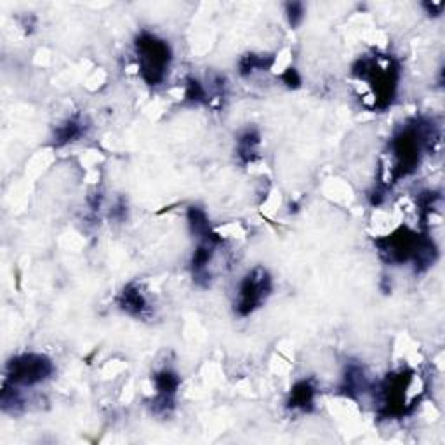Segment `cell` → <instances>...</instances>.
Instances as JSON below:
<instances>
[{
    "mask_svg": "<svg viewBox=\"0 0 445 445\" xmlns=\"http://www.w3.org/2000/svg\"><path fill=\"white\" fill-rule=\"evenodd\" d=\"M136 54L139 71L148 86H157L166 79L171 64V49L167 42L151 33H141L136 39Z\"/></svg>",
    "mask_w": 445,
    "mask_h": 445,
    "instance_id": "obj_1",
    "label": "cell"
},
{
    "mask_svg": "<svg viewBox=\"0 0 445 445\" xmlns=\"http://www.w3.org/2000/svg\"><path fill=\"white\" fill-rule=\"evenodd\" d=\"M54 365L40 353H23L6 367V381L11 386H35L51 378Z\"/></svg>",
    "mask_w": 445,
    "mask_h": 445,
    "instance_id": "obj_2",
    "label": "cell"
},
{
    "mask_svg": "<svg viewBox=\"0 0 445 445\" xmlns=\"http://www.w3.org/2000/svg\"><path fill=\"white\" fill-rule=\"evenodd\" d=\"M270 292H272V279L265 268L258 266L247 273L238 285L235 311L241 317H247L266 301Z\"/></svg>",
    "mask_w": 445,
    "mask_h": 445,
    "instance_id": "obj_3",
    "label": "cell"
},
{
    "mask_svg": "<svg viewBox=\"0 0 445 445\" xmlns=\"http://www.w3.org/2000/svg\"><path fill=\"white\" fill-rule=\"evenodd\" d=\"M119 304L124 311H127L132 317H143L144 311L148 310V301L143 296V292L139 291L138 285L131 284L120 292Z\"/></svg>",
    "mask_w": 445,
    "mask_h": 445,
    "instance_id": "obj_4",
    "label": "cell"
},
{
    "mask_svg": "<svg viewBox=\"0 0 445 445\" xmlns=\"http://www.w3.org/2000/svg\"><path fill=\"white\" fill-rule=\"evenodd\" d=\"M315 400V386L311 381H299L296 383L291 391V398H289V407L299 410H310Z\"/></svg>",
    "mask_w": 445,
    "mask_h": 445,
    "instance_id": "obj_5",
    "label": "cell"
},
{
    "mask_svg": "<svg viewBox=\"0 0 445 445\" xmlns=\"http://www.w3.org/2000/svg\"><path fill=\"white\" fill-rule=\"evenodd\" d=\"M260 146V136L256 131H247L238 138V157L243 162H250L258 154Z\"/></svg>",
    "mask_w": 445,
    "mask_h": 445,
    "instance_id": "obj_6",
    "label": "cell"
},
{
    "mask_svg": "<svg viewBox=\"0 0 445 445\" xmlns=\"http://www.w3.org/2000/svg\"><path fill=\"white\" fill-rule=\"evenodd\" d=\"M82 132V124L79 120H68L67 124L61 125V127L56 131V143L64 144L68 141H74L75 138H79Z\"/></svg>",
    "mask_w": 445,
    "mask_h": 445,
    "instance_id": "obj_7",
    "label": "cell"
},
{
    "mask_svg": "<svg viewBox=\"0 0 445 445\" xmlns=\"http://www.w3.org/2000/svg\"><path fill=\"white\" fill-rule=\"evenodd\" d=\"M303 16H304L303 4H289L287 6V18H289V23H291L292 26H298L299 23L303 21Z\"/></svg>",
    "mask_w": 445,
    "mask_h": 445,
    "instance_id": "obj_8",
    "label": "cell"
},
{
    "mask_svg": "<svg viewBox=\"0 0 445 445\" xmlns=\"http://www.w3.org/2000/svg\"><path fill=\"white\" fill-rule=\"evenodd\" d=\"M282 79H284V82L287 83L289 87H292V86L296 87V86H299V83H301V79H299V75L296 74L294 68H289V70L284 74Z\"/></svg>",
    "mask_w": 445,
    "mask_h": 445,
    "instance_id": "obj_9",
    "label": "cell"
}]
</instances>
